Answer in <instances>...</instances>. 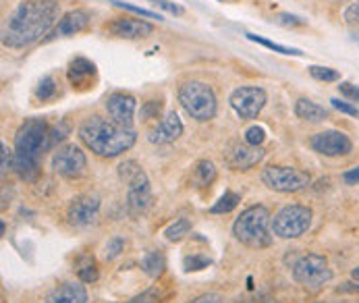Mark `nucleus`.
<instances>
[{"label":"nucleus","mask_w":359,"mask_h":303,"mask_svg":"<svg viewBox=\"0 0 359 303\" xmlns=\"http://www.w3.org/2000/svg\"><path fill=\"white\" fill-rule=\"evenodd\" d=\"M58 11V0H21L4 21L2 44L8 48L36 44L54 27Z\"/></svg>","instance_id":"1"},{"label":"nucleus","mask_w":359,"mask_h":303,"mask_svg":"<svg viewBox=\"0 0 359 303\" xmlns=\"http://www.w3.org/2000/svg\"><path fill=\"white\" fill-rule=\"evenodd\" d=\"M79 140L86 148L102 158H116L123 152L131 150L137 133L131 127L116 125L102 116H92L79 127Z\"/></svg>","instance_id":"2"},{"label":"nucleus","mask_w":359,"mask_h":303,"mask_svg":"<svg viewBox=\"0 0 359 303\" xmlns=\"http://www.w3.org/2000/svg\"><path fill=\"white\" fill-rule=\"evenodd\" d=\"M272 218L270 212L264 206H252L241 212V216L233 224V235L237 241L252 250H264L272 243L270 227Z\"/></svg>","instance_id":"3"},{"label":"nucleus","mask_w":359,"mask_h":303,"mask_svg":"<svg viewBox=\"0 0 359 303\" xmlns=\"http://www.w3.org/2000/svg\"><path fill=\"white\" fill-rule=\"evenodd\" d=\"M118 177L127 185V208L131 214H146L152 206V189L146 170L135 160L118 164Z\"/></svg>","instance_id":"4"},{"label":"nucleus","mask_w":359,"mask_h":303,"mask_svg":"<svg viewBox=\"0 0 359 303\" xmlns=\"http://www.w3.org/2000/svg\"><path fill=\"white\" fill-rule=\"evenodd\" d=\"M179 104L183 106V110L200 121L205 123L210 119L216 116V110H218V100H216V94L214 90L204 83V81H187L179 88Z\"/></svg>","instance_id":"5"},{"label":"nucleus","mask_w":359,"mask_h":303,"mask_svg":"<svg viewBox=\"0 0 359 303\" xmlns=\"http://www.w3.org/2000/svg\"><path fill=\"white\" fill-rule=\"evenodd\" d=\"M50 148V127L44 119L25 121L15 133V154L40 158V154Z\"/></svg>","instance_id":"6"},{"label":"nucleus","mask_w":359,"mask_h":303,"mask_svg":"<svg viewBox=\"0 0 359 303\" xmlns=\"http://www.w3.org/2000/svg\"><path fill=\"white\" fill-rule=\"evenodd\" d=\"M311 224V210L308 206H285L278 210L272 218V233L280 239H297L304 233H308Z\"/></svg>","instance_id":"7"},{"label":"nucleus","mask_w":359,"mask_h":303,"mask_svg":"<svg viewBox=\"0 0 359 303\" xmlns=\"http://www.w3.org/2000/svg\"><path fill=\"white\" fill-rule=\"evenodd\" d=\"M262 183L278 194H297L308 187L311 177L295 166H266L262 170Z\"/></svg>","instance_id":"8"},{"label":"nucleus","mask_w":359,"mask_h":303,"mask_svg":"<svg viewBox=\"0 0 359 303\" xmlns=\"http://www.w3.org/2000/svg\"><path fill=\"white\" fill-rule=\"evenodd\" d=\"M293 278L297 285L316 291L332 281V270L328 268V262L322 255L306 253L293 264Z\"/></svg>","instance_id":"9"},{"label":"nucleus","mask_w":359,"mask_h":303,"mask_svg":"<svg viewBox=\"0 0 359 303\" xmlns=\"http://www.w3.org/2000/svg\"><path fill=\"white\" fill-rule=\"evenodd\" d=\"M88 168V158L77 146L69 144L54 152L52 156V170L65 179H79Z\"/></svg>","instance_id":"10"},{"label":"nucleus","mask_w":359,"mask_h":303,"mask_svg":"<svg viewBox=\"0 0 359 303\" xmlns=\"http://www.w3.org/2000/svg\"><path fill=\"white\" fill-rule=\"evenodd\" d=\"M266 92L262 88H252V86H243V88H237L233 94H231V108L245 121L250 119H256L257 114L262 112V108L266 106Z\"/></svg>","instance_id":"11"},{"label":"nucleus","mask_w":359,"mask_h":303,"mask_svg":"<svg viewBox=\"0 0 359 303\" xmlns=\"http://www.w3.org/2000/svg\"><path fill=\"white\" fill-rule=\"evenodd\" d=\"M262 146H250L248 142H231L224 150V162L233 170H250L264 160Z\"/></svg>","instance_id":"12"},{"label":"nucleus","mask_w":359,"mask_h":303,"mask_svg":"<svg viewBox=\"0 0 359 303\" xmlns=\"http://www.w3.org/2000/svg\"><path fill=\"white\" fill-rule=\"evenodd\" d=\"M98 212H100V198L92 196V194H86V196H79V198H75L73 202L69 203L67 218H69L71 227L86 229V227L96 222Z\"/></svg>","instance_id":"13"},{"label":"nucleus","mask_w":359,"mask_h":303,"mask_svg":"<svg viewBox=\"0 0 359 303\" xmlns=\"http://www.w3.org/2000/svg\"><path fill=\"white\" fill-rule=\"evenodd\" d=\"M309 144H311V150L322 154V156H330V158L347 156L353 150V144H351L349 135L343 133V131H334V129L313 135Z\"/></svg>","instance_id":"14"},{"label":"nucleus","mask_w":359,"mask_h":303,"mask_svg":"<svg viewBox=\"0 0 359 303\" xmlns=\"http://www.w3.org/2000/svg\"><path fill=\"white\" fill-rule=\"evenodd\" d=\"M106 110H108L110 121L123 127H131L135 110H137V100L127 92H114L106 98Z\"/></svg>","instance_id":"15"},{"label":"nucleus","mask_w":359,"mask_h":303,"mask_svg":"<svg viewBox=\"0 0 359 303\" xmlns=\"http://www.w3.org/2000/svg\"><path fill=\"white\" fill-rule=\"evenodd\" d=\"M106 32L114 38H123V40H140V38H148L154 32V25L142 19H133V17H121L114 19L106 25Z\"/></svg>","instance_id":"16"},{"label":"nucleus","mask_w":359,"mask_h":303,"mask_svg":"<svg viewBox=\"0 0 359 303\" xmlns=\"http://www.w3.org/2000/svg\"><path fill=\"white\" fill-rule=\"evenodd\" d=\"M183 135V123H181V119H179V114L172 110V112H168L160 123H156V127L150 129V133H148V140L152 142V144H170V142H175V140H179Z\"/></svg>","instance_id":"17"},{"label":"nucleus","mask_w":359,"mask_h":303,"mask_svg":"<svg viewBox=\"0 0 359 303\" xmlns=\"http://www.w3.org/2000/svg\"><path fill=\"white\" fill-rule=\"evenodd\" d=\"M90 25V13L86 8H75L69 11L60 17V21L56 23L52 38H67V36H75L83 29H88Z\"/></svg>","instance_id":"18"},{"label":"nucleus","mask_w":359,"mask_h":303,"mask_svg":"<svg viewBox=\"0 0 359 303\" xmlns=\"http://www.w3.org/2000/svg\"><path fill=\"white\" fill-rule=\"evenodd\" d=\"M46 303H88V291L81 283H62L46 295Z\"/></svg>","instance_id":"19"},{"label":"nucleus","mask_w":359,"mask_h":303,"mask_svg":"<svg viewBox=\"0 0 359 303\" xmlns=\"http://www.w3.org/2000/svg\"><path fill=\"white\" fill-rule=\"evenodd\" d=\"M69 81H71V86L75 88V86H88L92 79H94V75H96V65L92 62V60H88V58H75L71 65H69Z\"/></svg>","instance_id":"20"},{"label":"nucleus","mask_w":359,"mask_h":303,"mask_svg":"<svg viewBox=\"0 0 359 303\" xmlns=\"http://www.w3.org/2000/svg\"><path fill=\"white\" fill-rule=\"evenodd\" d=\"M295 114L302 119V121H308V123H322L328 119V110L316 102L308 100V98H299L295 102Z\"/></svg>","instance_id":"21"},{"label":"nucleus","mask_w":359,"mask_h":303,"mask_svg":"<svg viewBox=\"0 0 359 303\" xmlns=\"http://www.w3.org/2000/svg\"><path fill=\"white\" fill-rule=\"evenodd\" d=\"M13 170H15L23 181H36L38 175H40V158L15 154V158H13Z\"/></svg>","instance_id":"22"},{"label":"nucleus","mask_w":359,"mask_h":303,"mask_svg":"<svg viewBox=\"0 0 359 303\" xmlns=\"http://www.w3.org/2000/svg\"><path fill=\"white\" fill-rule=\"evenodd\" d=\"M164 268H166V257L162 252H148L142 260V270L150 278H160L164 274Z\"/></svg>","instance_id":"23"},{"label":"nucleus","mask_w":359,"mask_h":303,"mask_svg":"<svg viewBox=\"0 0 359 303\" xmlns=\"http://www.w3.org/2000/svg\"><path fill=\"white\" fill-rule=\"evenodd\" d=\"M216 179V168L210 160H200L194 168V183L198 187H208Z\"/></svg>","instance_id":"24"},{"label":"nucleus","mask_w":359,"mask_h":303,"mask_svg":"<svg viewBox=\"0 0 359 303\" xmlns=\"http://www.w3.org/2000/svg\"><path fill=\"white\" fill-rule=\"evenodd\" d=\"M239 202H241V196H239V194H235V191H224V196L210 208V212H212V214H229L231 210L237 208V203Z\"/></svg>","instance_id":"25"},{"label":"nucleus","mask_w":359,"mask_h":303,"mask_svg":"<svg viewBox=\"0 0 359 303\" xmlns=\"http://www.w3.org/2000/svg\"><path fill=\"white\" fill-rule=\"evenodd\" d=\"M189 231H191L189 220H187V218H179V220H175V222L164 231V235H166V239H168L170 243H177V241H181L185 235H189Z\"/></svg>","instance_id":"26"},{"label":"nucleus","mask_w":359,"mask_h":303,"mask_svg":"<svg viewBox=\"0 0 359 303\" xmlns=\"http://www.w3.org/2000/svg\"><path fill=\"white\" fill-rule=\"evenodd\" d=\"M309 75L318 81H324V83H332V81H341V73L337 69H330V67H309Z\"/></svg>","instance_id":"27"},{"label":"nucleus","mask_w":359,"mask_h":303,"mask_svg":"<svg viewBox=\"0 0 359 303\" xmlns=\"http://www.w3.org/2000/svg\"><path fill=\"white\" fill-rule=\"evenodd\" d=\"M245 36H248V40L257 42V44H262V46H266V48H270V50L280 52V54H291V56H302V54H304V52L297 50V48H287V46L274 44V42H270V40H266V38H262V36H256V34H245Z\"/></svg>","instance_id":"28"},{"label":"nucleus","mask_w":359,"mask_h":303,"mask_svg":"<svg viewBox=\"0 0 359 303\" xmlns=\"http://www.w3.org/2000/svg\"><path fill=\"white\" fill-rule=\"evenodd\" d=\"M212 264V260L204 255V253H194V255H187L185 260H183V266H185V270L187 272H198V270H204Z\"/></svg>","instance_id":"29"},{"label":"nucleus","mask_w":359,"mask_h":303,"mask_svg":"<svg viewBox=\"0 0 359 303\" xmlns=\"http://www.w3.org/2000/svg\"><path fill=\"white\" fill-rule=\"evenodd\" d=\"M56 94V81L52 77H44L40 83H38V90H36V98L38 100H50L52 96Z\"/></svg>","instance_id":"30"},{"label":"nucleus","mask_w":359,"mask_h":303,"mask_svg":"<svg viewBox=\"0 0 359 303\" xmlns=\"http://www.w3.org/2000/svg\"><path fill=\"white\" fill-rule=\"evenodd\" d=\"M123 248H125V241H123L121 237H112V239L106 243V248H104V255H106V260H114V257H118L121 252H123Z\"/></svg>","instance_id":"31"},{"label":"nucleus","mask_w":359,"mask_h":303,"mask_svg":"<svg viewBox=\"0 0 359 303\" xmlns=\"http://www.w3.org/2000/svg\"><path fill=\"white\" fill-rule=\"evenodd\" d=\"M116 6H121V8H125V11H131V13H135V15H142V17H146V19H162L160 15H156L152 11H146V8H142V6H135V4H129V2H121V0H112Z\"/></svg>","instance_id":"32"},{"label":"nucleus","mask_w":359,"mask_h":303,"mask_svg":"<svg viewBox=\"0 0 359 303\" xmlns=\"http://www.w3.org/2000/svg\"><path fill=\"white\" fill-rule=\"evenodd\" d=\"M264 140H266V131H264V127H250L248 131H245V142L250 144V146H262L264 144Z\"/></svg>","instance_id":"33"},{"label":"nucleus","mask_w":359,"mask_h":303,"mask_svg":"<svg viewBox=\"0 0 359 303\" xmlns=\"http://www.w3.org/2000/svg\"><path fill=\"white\" fill-rule=\"evenodd\" d=\"M79 278H81V283H94L98 278V266L94 260H90V264L79 268Z\"/></svg>","instance_id":"34"},{"label":"nucleus","mask_w":359,"mask_h":303,"mask_svg":"<svg viewBox=\"0 0 359 303\" xmlns=\"http://www.w3.org/2000/svg\"><path fill=\"white\" fill-rule=\"evenodd\" d=\"M345 21H347L349 27H353V29H358L359 32V0L351 2V4L345 8Z\"/></svg>","instance_id":"35"},{"label":"nucleus","mask_w":359,"mask_h":303,"mask_svg":"<svg viewBox=\"0 0 359 303\" xmlns=\"http://www.w3.org/2000/svg\"><path fill=\"white\" fill-rule=\"evenodd\" d=\"M330 104H332V108H337L339 112H343V114H349V116H358L359 119V108L358 106H353L351 102L332 98V100H330Z\"/></svg>","instance_id":"36"},{"label":"nucleus","mask_w":359,"mask_h":303,"mask_svg":"<svg viewBox=\"0 0 359 303\" xmlns=\"http://www.w3.org/2000/svg\"><path fill=\"white\" fill-rule=\"evenodd\" d=\"M276 23L280 25H287V27H297V25H304V19H299L297 15H289V13H280L276 19Z\"/></svg>","instance_id":"37"},{"label":"nucleus","mask_w":359,"mask_h":303,"mask_svg":"<svg viewBox=\"0 0 359 303\" xmlns=\"http://www.w3.org/2000/svg\"><path fill=\"white\" fill-rule=\"evenodd\" d=\"M339 92H341L345 98H349V100L359 102V88L358 86H353V83H349V81H343V83L339 86Z\"/></svg>","instance_id":"38"},{"label":"nucleus","mask_w":359,"mask_h":303,"mask_svg":"<svg viewBox=\"0 0 359 303\" xmlns=\"http://www.w3.org/2000/svg\"><path fill=\"white\" fill-rule=\"evenodd\" d=\"M129 303H160V293H158V289H148L146 293L133 297Z\"/></svg>","instance_id":"39"},{"label":"nucleus","mask_w":359,"mask_h":303,"mask_svg":"<svg viewBox=\"0 0 359 303\" xmlns=\"http://www.w3.org/2000/svg\"><path fill=\"white\" fill-rule=\"evenodd\" d=\"M150 2H152L154 6H160V8L172 13V15H183V6H179V4H175V2H170V0H150Z\"/></svg>","instance_id":"40"},{"label":"nucleus","mask_w":359,"mask_h":303,"mask_svg":"<svg viewBox=\"0 0 359 303\" xmlns=\"http://www.w3.org/2000/svg\"><path fill=\"white\" fill-rule=\"evenodd\" d=\"M13 158H15V152L11 154L8 148H6V144H2V175H4L8 168H13Z\"/></svg>","instance_id":"41"},{"label":"nucleus","mask_w":359,"mask_h":303,"mask_svg":"<svg viewBox=\"0 0 359 303\" xmlns=\"http://www.w3.org/2000/svg\"><path fill=\"white\" fill-rule=\"evenodd\" d=\"M158 114H160V104L158 102H148L144 106V116L146 119H158Z\"/></svg>","instance_id":"42"},{"label":"nucleus","mask_w":359,"mask_h":303,"mask_svg":"<svg viewBox=\"0 0 359 303\" xmlns=\"http://www.w3.org/2000/svg\"><path fill=\"white\" fill-rule=\"evenodd\" d=\"M191 303H222V297L218 293H204V295L196 297Z\"/></svg>","instance_id":"43"},{"label":"nucleus","mask_w":359,"mask_h":303,"mask_svg":"<svg viewBox=\"0 0 359 303\" xmlns=\"http://www.w3.org/2000/svg\"><path fill=\"white\" fill-rule=\"evenodd\" d=\"M343 179H345V183H349V185H355V183H359V168L347 170V173L343 175Z\"/></svg>","instance_id":"44"},{"label":"nucleus","mask_w":359,"mask_h":303,"mask_svg":"<svg viewBox=\"0 0 359 303\" xmlns=\"http://www.w3.org/2000/svg\"><path fill=\"white\" fill-rule=\"evenodd\" d=\"M353 278H355V281H359V268L358 270H353Z\"/></svg>","instance_id":"45"},{"label":"nucleus","mask_w":359,"mask_h":303,"mask_svg":"<svg viewBox=\"0 0 359 303\" xmlns=\"http://www.w3.org/2000/svg\"><path fill=\"white\" fill-rule=\"evenodd\" d=\"M220 2H229V0H220Z\"/></svg>","instance_id":"46"}]
</instances>
